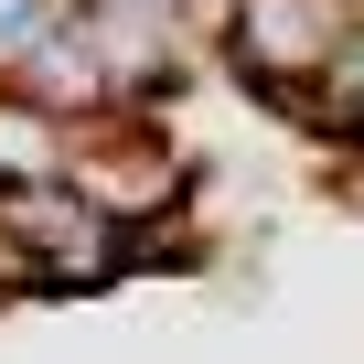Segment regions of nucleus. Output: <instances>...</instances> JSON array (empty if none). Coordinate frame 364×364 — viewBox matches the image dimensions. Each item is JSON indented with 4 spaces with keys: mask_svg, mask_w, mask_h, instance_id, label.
<instances>
[{
    "mask_svg": "<svg viewBox=\"0 0 364 364\" xmlns=\"http://www.w3.org/2000/svg\"><path fill=\"white\" fill-rule=\"evenodd\" d=\"M353 11H364V0H215V54H225V75L257 107H279L300 129L311 118V86L332 75V54L353 33Z\"/></svg>",
    "mask_w": 364,
    "mask_h": 364,
    "instance_id": "f257e3e1",
    "label": "nucleus"
},
{
    "mask_svg": "<svg viewBox=\"0 0 364 364\" xmlns=\"http://www.w3.org/2000/svg\"><path fill=\"white\" fill-rule=\"evenodd\" d=\"M0 236L33 257V289H107L161 247L150 225L107 215L86 182H22V193H0Z\"/></svg>",
    "mask_w": 364,
    "mask_h": 364,
    "instance_id": "f03ea898",
    "label": "nucleus"
},
{
    "mask_svg": "<svg viewBox=\"0 0 364 364\" xmlns=\"http://www.w3.org/2000/svg\"><path fill=\"white\" fill-rule=\"evenodd\" d=\"M75 171V118H54L43 97L0 86V193H22V182H65Z\"/></svg>",
    "mask_w": 364,
    "mask_h": 364,
    "instance_id": "7ed1b4c3",
    "label": "nucleus"
},
{
    "mask_svg": "<svg viewBox=\"0 0 364 364\" xmlns=\"http://www.w3.org/2000/svg\"><path fill=\"white\" fill-rule=\"evenodd\" d=\"M311 139H343L353 161H364V11H353V33H343V54H332V75L311 86V118H300Z\"/></svg>",
    "mask_w": 364,
    "mask_h": 364,
    "instance_id": "20e7f679",
    "label": "nucleus"
},
{
    "mask_svg": "<svg viewBox=\"0 0 364 364\" xmlns=\"http://www.w3.org/2000/svg\"><path fill=\"white\" fill-rule=\"evenodd\" d=\"M75 22V0H0V86H22V65Z\"/></svg>",
    "mask_w": 364,
    "mask_h": 364,
    "instance_id": "39448f33",
    "label": "nucleus"
}]
</instances>
